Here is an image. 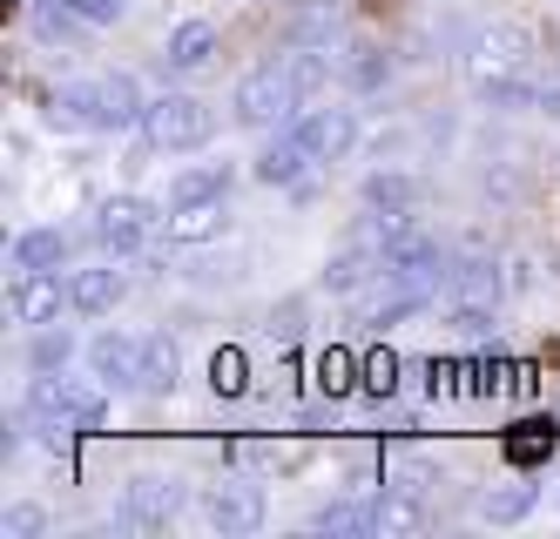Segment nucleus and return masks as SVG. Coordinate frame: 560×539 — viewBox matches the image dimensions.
I'll return each instance as SVG.
<instances>
[{
	"instance_id": "f257e3e1",
	"label": "nucleus",
	"mask_w": 560,
	"mask_h": 539,
	"mask_svg": "<svg viewBox=\"0 0 560 539\" xmlns=\"http://www.w3.org/2000/svg\"><path fill=\"white\" fill-rule=\"evenodd\" d=\"M534 55H540V40H534V27H527V21H493V27H479V34L466 40V74H472L479 102L500 95L506 81L534 74Z\"/></svg>"
},
{
	"instance_id": "f03ea898",
	"label": "nucleus",
	"mask_w": 560,
	"mask_h": 539,
	"mask_svg": "<svg viewBox=\"0 0 560 539\" xmlns=\"http://www.w3.org/2000/svg\"><path fill=\"white\" fill-rule=\"evenodd\" d=\"M102 391H108L102 378L82 385V378H61V371H42L21 411H34V419H61V425H74V432H102V425H108V398H102Z\"/></svg>"
},
{
	"instance_id": "7ed1b4c3",
	"label": "nucleus",
	"mask_w": 560,
	"mask_h": 539,
	"mask_svg": "<svg viewBox=\"0 0 560 539\" xmlns=\"http://www.w3.org/2000/svg\"><path fill=\"white\" fill-rule=\"evenodd\" d=\"M210 136H217L210 102H196V95H149V108H142V142L149 149L176 155V149H203Z\"/></svg>"
},
{
	"instance_id": "20e7f679",
	"label": "nucleus",
	"mask_w": 560,
	"mask_h": 539,
	"mask_svg": "<svg viewBox=\"0 0 560 539\" xmlns=\"http://www.w3.org/2000/svg\"><path fill=\"white\" fill-rule=\"evenodd\" d=\"M298 102H304V95L291 89L284 61H264V68H250L244 81H236V95H230V108H236V121H244V129H277V121H284Z\"/></svg>"
},
{
	"instance_id": "39448f33",
	"label": "nucleus",
	"mask_w": 560,
	"mask_h": 539,
	"mask_svg": "<svg viewBox=\"0 0 560 539\" xmlns=\"http://www.w3.org/2000/svg\"><path fill=\"white\" fill-rule=\"evenodd\" d=\"M155 223H163V216H155L142 196H108V202H95V243H102L108 257H136Z\"/></svg>"
},
{
	"instance_id": "423d86ee",
	"label": "nucleus",
	"mask_w": 560,
	"mask_h": 539,
	"mask_svg": "<svg viewBox=\"0 0 560 539\" xmlns=\"http://www.w3.org/2000/svg\"><path fill=\"white\" fill-rule=\"evenodd\" d=\"M61 304H74V290L61 283V270H21L14 290H8V317L42 330V324H61Z\"/></svg>"
},
{
	"instance_id": "0eeeda50",
	"label": "nucleus",
	"mask_w": 560,
	"mask_h": 539,
	"mask_svg": "<svg viewBox=\"0 0 560 539\" xmlns=\"http://www.w3.org/2000/svg\"><path fill=\"white\" fill-rule=\"evenodd\" d=\"M203 519L217 532H257L264 526V492L244 485V479H217V485H203Z\"/></svg>"
},
{
	"instance_id": "6e6552de",
	"label": "nucleus",
	"mask_w": 560,
	"mask_h": 539,
	"mask_svg": "<svg viewBox=\"0 0 560 539\" xmlns=\"http://www.w3.org/2000/svg\"><path fill=\"white\" fill-rule=\"evenodd\" d=\"M89 371L108 391H142V338H122V330L89 338Z\"/></svg>"
},
{
	"instance_id": "1a4fd4ad",
	"label": "nucleus",
	"mask_w": 560,
	"mask_h": 539,
	"mask_svg": "<svg viewBox=\"0 0 560 539\" xmlns=\"http://www.w3.org/2000/svg\"><path fill=\"white\" fill-rule=\"evenodd\" d=\"M298 136L317 162H345L358 149V115L351 108H304L298 115Z\"/></svg>"
},
{
	"instance_id": "9d476101",
	"label": "nucleus",
	"mask_w": 560,
	"mask_h": 539,
	"mask_svg": "<svg viewBox=\"0 0 560 539\" xmlns=\"http://www.w3.org/2000/svg\"><path fill=\"white\" fill-rule=\"evenodd\" d=\"M176 513H183V492H176V479H163V472H142V479H129V506H122V519H129V526H142V532H163Z\"/></svg>"
},
{
	"instance_id": "9b49d317",
	"label": "nucleus",
	"mask_w": 560,
	"mask_h": 539,
	"mask_svg": "<svg viewBox=\"0 0 560 539\" xmlns=\"http://www.w3.org/2000/svg\"><path fill=\"white\" fill-rule=\"evenodd\" d=\"M311 162H317V155L304 149V136H298V129H277V136L257 149V162H250V169H257V183H270V189H298Z\"/></svg>"
},
{
	"instance_id": "f8f14e48",
	"label": "nucleus",
	"mask_w": 560,
	"mask_h": 539,
	"mask_svg": "<svg viewBox=\"0 0 560 539\" xmlns=\"http://www.w3.org/2000/svg\"><path fill=\"white\" fill-rule=\"evenodd\" d=\"M385 277V250H372V243H345V250L325 263V290H331V297H358V290H372Z\"/></svg>"
},
{
	"instance_id": "ddd939ff",
	"label": "nucleus",
	"mask_w": 560,
	"mask_h": 539,
	"mask_svg": "<svg viewBox=\"0 0 560 539\" xmlns=\"http://www.w3.org/2000/svg\"><path fill=\"white\" fill-rule=\"evenodd\" d=\"M142 108H149V95H142V81H136L129 68L102 74V129H108V136L142 129Z\"/></svg>"
},
{
	"instance_id": "4468645a",
	"label": "nucleus",
	"mask_w": 560,
	"mask_h": 539,
	"mask_svg": "<svg viewBox=\"0 0 560 539\" xmlns=\"http://www.w3.org/2000/svg\"><path fill=\"white\" fill-rule=\"evenodd\" d=\"M506 283H513V277H500L493 257H466V263L446 270V297H453V304H500Z\"/></svg>"
},
{
	"instance_id": "2eb2a0df",
	"label": "nucleus",
	"mask_w": 560,
	"mask_h": 539,
	"mask_svg": "<svg viewBox=\"0 0 560 539\" xmlns=\"http://www.w3.org/2000/svg\"><path fill=\"white\" fill-rule=\"evenodd\" d=\"M55 129H102V81H61L48 95Z\"/></svg>"
},
{
	"instance_id": "dca6fc26",
	"label": "nucleus",
	"mask_w": 560,
	"mask_h": 539,
	"mask_svg": "<svg viewBox=\"0 0 560 539\" xmlns=\"http://www.w3.org/2000/svg\"><path fill=\"white\" fill-rule=\"evenodd\" d=\"M68 290H74V304L68 310H82V317H108L115 304H122V270H115V263H95V270H74L68 277Z\"/></svg>"
},
{
	"instance_id": "f3484780",
	"label": "nucleus",
	"mask_w": 560,
	"mask_h": 539,
	"mask_svg": "<svg viewBox=\"0 0 560 539\" xmlns=\"http://www.w3.org/2000/svg\"><path fill=\"white\" fill-rule=\"evenodd\" d=\"M425 202V183L406 169H372L365 176V210H392V216H412Z\"/></svg>"
},
{
	"instance_id": "a211bd4d",
	"label": "nucleus",
	"mask_w": 560,
	"mask_h": 539,
	"mask_svg": "<svg viewBox=\"0 0 560 539\" xmlns=\"http://www.w3.org/2000/svg\"><path fill=\"white\" fill-rule=\"evenodd\" d=\"M183 385V351L170 330H155V338H142V391L149 398H170Z\"/></svg>"
},
{
	"instance_id": "6ab92c4d",
	"label": "nucleus",
	"mask_w": 560,
	"mask_h": 539,
	"mask_svg": "<svg viewBox=\"0 0 560 539\" xmlns=\"http://www.w3.org/2000/svg\"><path fill=\"white\" fill-rule=\"evenodd\" d=\"M223 196H210V202H183V210H170L163 216V230H170V243H217L223 236Z\"/></svg>"
},
{
	"instance_id": "aec40b11",
	"label": "nucleus",
	"mask_w": 560,
	"mask_h": 539,
	"mask_svg": "<svg viewBox=\"0 0 560 539\" xmlns=\"http://www.w3.org/2000/svg\"><path fill=\"white\" fill-rule=\"evenodd\" d=\"M338 81H345L351 95H378L385 81H392V55L378 48V40H358V48L338 61Z\"/></svg>"
},
{
	"instance_id": "412c9836",
	"label": "nucleus",
	"mask_w": 560,
	"mask_h": 539,
	"mask_svg": "<svg viewBox=\"0 0 560 539\" xmlns=\"http://www.w3.org/2000/svg\"><path fill=\"white\" fill-rule=\"evenodd\" d=\"M311 378H317V391H325V398L338 405V398H351L358 385H365V364H358L345 344H325V351L311 358Z\"/></svg>"
},
{
	"instance_id": "4be33fe9",
	"label": "nucleus",
	"mask_w": 560,
	"mask_h": 539,
	"mask_svg": "<svg viewBox=\"0 0 560 539\" xmlns=\"http://www.w3.org/2000/svg\"><path fill=\"white\" fill-rule=\"evenodd\" d=\"M534 500H540V485L520 472V479H506V485H493V492H479V519H493V526H520L534 513Z\"/></svg>"
},
{
	"instance_id": "5701e85b",
	"label": "nucleus",
	"mask_w": 560,
	"mask_h": 539,
	"mask_svg": "<svg viewBox=\"0 0 560 539\" xmlns=\"http://www.w3.org/2000/svg\"><path fill=\"white\" fill-rule=\"evenodd\" d=\"M163 61H170L176 74H196V68H210V61H217V27H210V21H183V27L170 34Z\"/></svg>"
},
{
	"instance_id": "b1692460",
	"label": "nucleus",
	"mask_w": 560,
	"mask_h": 539,
	"mask_svg": "<svg viewBox=\"0 0 560 539\" xmlns=\"http://www.w3.org/2000/svg\"><path fill=\"white\" fill-rule=\"evenodd\" d=\"M311 532H385L378 506H358V500H325L311 513Z\"/></svg>"
},
{
	"instance_id": "393cba45",
	"label": "nucleus",
	"mask_w": 560,
	"mask_h": 539,
	"mask_svg": "<svg viewBox=\"0 0 560 539\" xmlns=\"http://www.w3.org/2000/svg\"><path fill=\"white\" fill-rule=\"evenodd\" d=\"M210 196H230V169H223V162L183 169V176L170 183V210H183V202H210Z\"/></svg>"
},
{
	"instance_id": "a878e982",
	"label": "nucleus",
	"mask_w": 560,
	"mask_h": 539,
	"mask_svg": "<svg viewBox=\"0 0 560 539\" xmlns=\"http://www.w3.org/2000/svg\"><path fill=\"white\" fill-rule=\"evenodd\" d=\"M68 263V236L61 230H27L14 243V270H61Z\"/></svg>"
},
{
	"instance_id": "bb28decb",
	"label": "nucleus",
	"mask_w": 560,
	"mask_h": 539,
	"mask_svg": "<svg viewBox=\"0 0 560 539\" xmlns=\"http://www.w3.org/2000/svg\"><path fill=\"white\" fill-rule=\"evenodd\" d=\"M284 74H291V89L311 102V95L331 89V55H325V48H291V55H284Z\"/></svg>"
},
{
	"instance_id": "cd10ccee",
	"label": "nucleus",
	"mask_w": 560,
	"mask_h": 539,
	"mask_svg": "<svg viewBox=\"0 0 560 539\" xmlns=\"http://www.w3.org/2000/svg\"><path fill=\"white\" fill-rule=\"evenodd\" d=\"M210 391H217V398H244V391H250V358L236 351V344H223V351L210 358Z\"/></svg>"
},
{
	"instance_id": "c85d7f7f",
	"label": "nucleus",
	"mask_w": 560,
	"mask_h": 539,
	"mask_svg": "<svg viewBox=\"0 0 560 539\" xmlns=\"http://www.w3.org/2000/svg\"><path fill=\"white\" fill-rule=\"evenodd\" d=\"M378 526H385V532H425V506H419V492L392 485L385 500H378Z\"/></svg>"
},
{
	"instance_id": "c756f323",
	"label": "nucleus",
	"mask_w": 560,
	"mask_h": 539,
	"mask_svg": "<svg viewBox=\"0 0 560 539\" xmlns=\"http://www.w3.org/2000/svg\"><path fill=\"white\" fill-rule=\"evenodd\" d=\"M68 358H74V338H68V330H55V324L34 330V344H27V371H68Z\"/></svg>"
},
{
	"instance_id": "7c9ffc66",
	"label": "nucleus",
	"mask_w": 560,
	"mask_h": 539,
	"mask_svg": "<svg viewBox=\"0 0 560 539\" xmlns=\"http://www.w3.org/2000/svg\"><path fill=\"white\" fill-rule=\"evenodd\" d=\"M425 479H432V459H425V452H392V459H385V485H406V492H425Z\"/></svg>"
},
{
	"instance_id": "2f4dec72",
	"label": "nucleus",
	"mask_w": 560,
	"mask_h": 539,
	"mask_svg": "<svg viewBox=\"0 0 560 539\" xmlns=\"http://www.w3.org/2000/svg\"><path fill=\"white\" fill-rule=\"evenodd\" d=\"M0 532H8V539H42V532H48V513L34 506V500H21V506H8Z\"/></svg>"
},
{
	"instance_id": "473e14b6",
	"label": "nucleus",
	"mask_w": 560,
	"mask_h": 539,
	"mask_svg": "<svg viewBox=\"0 0 560 539\" xmlns=\"http://www.w3.org/2000/svg\"><path fill=\"white\" fill-rule=\"evenodd\" d=\"M506 452H513L520 466L547 459V452H553V425H520V438H506Z\"/></svg>"
},
{
	"instance_id": "72a5a7b5",
	"label": "nucleus",
	"mask_w": 560,
	"mask_h": 539,
	"mask_svg": "<svg viewBox=\"0 0 560 539\" xmlns=\"http://www.w3.org/2000/svg\"><path fill=\"white\" fill-rule=\"evenodd\" d=\"M365 391H372V398H392V391H398V358H392V351H372V358H365Z\"/></svg>"
},
{
	"instance_id": "f704fd0d",
	"label": "nucleus",
	"mask_w": 560,
	"mask_h": 539,
	"mask_svg": "<svg viewBox=\"0 0 560 539\" xmlns=\"http://www.w3.org/2000/svg\"><path fill=\"white\" fill-rule=\"evenodd\" d=\"M68 8H74V14H82L89 27H115V21H122V14H129V0H68Z\"/></svg>"
},
{
	"instance_id": "c9c22d12",
	"label": "nucleus",
	"mask_w": 560,
	"mask_h": 539,
	"mask_svg": "<svg viewBox=\"0 0 560 539\" xmlns=\"http://www.w3.org/2000/svg\"><path fill=\"white\" fill-rule=\"evenodd\" d=\"M270 338H284V344L304 338V297H291V304H277V310H270Z\"/></svg>"
},
{
	"instance_id": "e433bc0d",
	"label": "nucleus",
	"mask_w": 560,
	"mask_h": 539,
	"mask_svg": "<svg viewBox=\"0 0 560 539\" xmlns=\"http://www.w3.org/2000/svg\"><path fill=\"white\" fill-rule=\"evenodd\" d=\"M540 115H560V68L540 74Z\"/></svg>"
},
{
	"instance_id": "4c0bfd02",
	"label": "nucleus",
	"mask_w": 560,
	"mask_h": 539,
	"mask_svg": "<svg viewBox=\"0 0 560 539\" xmlns=\"http://www.w3.org/2000/svg\"><path fill=\"white\" fill-rule=\"evenodd\" d=\"M8 8H34V0H8Z\"/></svg>"
}]
</instances>
